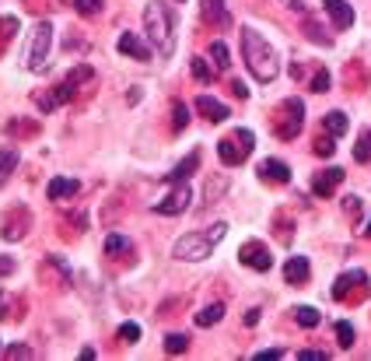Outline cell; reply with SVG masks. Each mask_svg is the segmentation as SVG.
<instances>
[{
  "label": "cell",
  "mask_w": 371,
  "mask_h": 361,
  "mask_svg": "<svg viewBox=\"0 0 371 361\" xmlns=\"http://www.w3.org/2000/svg\"><path fill=\"white\" fill-rule=\"evenodd\" d=\"M242 60H246L249 74L259 81V84H270L281 74V60L273 53V46L263 39L256 29H242Z\"/></svg>",
  "instance_id": "cell-1"
},
{
  "label": "cell",
  "mask_w": 371,
  "mask_h": 361,
  "mask_svg": "<svg viewBox=\"0 0 371 361\" xmlns=\"http://www.w3.org/2000/svg\"><path fill=\"white\" fill-rule=\"evenodd\" d=\"M144 32H147V42L158 49V56H172L175 53V14L165 0H151L144 7Z\"/></svg>",
  "instance_id": "cell-2"
},
{
  "label": "cell",
  "mask_w": 371,
  "mask_h": 361,
  "mask_svg": "<svg viewBox=\"0 0 371 361\" xmlns=\"http://www.w3.org/2000/svg\"><path fill=\"white\" fill-rule=\"evenodd\" d=\"M224 235H228V225H224V221L210 225L207 232H186L182 239H175L172 256L182 260V263H200V260H207V256L214 253V245L224 239Z\"/></svg>",
  "instance_id": "cell-3"
},
{
  "label": "cell",
  "mask_w": 371,
  "mask_h": 361,
  "mask_svg": "<svg viewBox=\"0 0 371 361\" xmlns=\"http://www.w3.org/2000/svg\"><path fill=\"white\" fill-rule=\"evenodd\" d=\"M49 49H53V25L49 21H36L32 32H28V46H25V67L32 74H46Z\"/></svg>",
  "instance_id": "cell-4"
},
{
  "label": "cell",
  "mask_w": 371,
  "mask_h": 361,
  "mask_svg": "<svg viewBox=\"0 0 371 361\" xmlns=\"http://www.w3.org/2000/svg\"><path fill=\"white\" fill-rule=\"evenodd\" d=\"M252 148H256V133L246 130V126H239L235 133H228V137L217 141V158L224 161L228 168H235V165H242L252 155Z\"/></svg>",
  "instance_id": "cell-5"
},
{
  "label": "cell",
  "mask_w": 371,
  "mask_h": 361,
  "mask_svg": "<svg viewBox=\"0 0 371 361\" xmlns=\"http://www.w3.org/2000/svg\"><path fill=\"white\" fill-rule=\"evenodd\" d=\"M305 126V102L301 98H288L281 109H277V120H273V133L281 141H294Z\"/></svg>",
  "instance_id": "cell-6"
},
{
  "label": "cell",
  "mask_w": 371,
  "mask_h": 361,
  "mask_svg": "<svg viewBox=\"0 0 371 361\" xmlns=\"http://www.w3.org/2000/svg\"><path fill=\"white\" fill-rule=\"evenodd\" d=\"M239 260H242V267H249V270H259V274H266V270L273 267L270 245H266V242H259V239L242 242V249H239Z\"/></svg>",
  "instance_id": "cell-7"
},
{
  "label": "cell",
  "mask_w": 371,
  "mask_h": 361,
  "mask_svg": "<svg viewBox=\"0 0 371 361\" xmlns=\"http://www.w3.org/2000/svg\"><path fill=\"white\" fill-rule=\"evenodd\" d=\"M189 200H193V190H189V183H175V190L168 193L165 200L155 203V210H158L162 218H175V214L189 210Z\"/></svg>",
  "instance_id": "cell-8"
},
{
  "label": "cell",
  "mask_w": 371,
  "mask_h": 361,
  "mask_svg": "<svg viewBox=\"0 0 371 361\" xmlns=\"http://www.w3.org/2000/svg\"><path fill=\"white\" fill-rule=\"evenodd\" d=\"M354 291H357V295L368 291V274H365V270H347V274H340L336 284H333V298H336V302H347Z\"/></svg>",
  "instance_id": "cell-9"
},
{
  "label": "cell",
  "mask_w": 371,
  "mask_h": 361,
  "mask_svg": "<svg viewBox=\"0 0 371 361\" xmlns=\"http://www.w3.org/2000/svg\"><path fill=\"white\" fill-rule=\"evenodd\" d=\"M28 225H32V218H28V210L25 207H14L7 218H4V239L7 242H18V239H25L28 235Z\"/></svg>",
  "instance_id": "cell-10"
},
{
  "label": "cell",
  "mask_w": 371,
  "mask_h": 361,
  "mask_svg": "<svg viewBox=\"0 0 371 361\" xmlns=\"http://www.w3.org/2000/svg\"><path fill=\"white\" fill-rule=\"evenodd\" d=\"M340 183H343V168H323V172H315V179H312V193H315V197H333Z\"/></svg>",
  "instance_id": "cell-11"
},
{
  "label": "cell",
  "mask_w": 371,
  "mask_h": 361,
  "mask_svg": "<svg viewBox=\"0 0 371 361\" xmlns=\"http://www.w3.org/2000/svg\"><path fill=\"white\" fill-rule=\"evenodd\" d=\"M323 11L333 18V25H336L340 32H347V29L354 25V7H350L347 0H323Z\"/></svg>",
  "instance_id": "cell-12"
},
{
  "label": "cell",
  "mask_w": 371,
  "mask_h": 361,
  "mask_svg": "<svg viewBox=\"0 0 371 361\" xmlns=\"http://www.w3.org/2000/svg\"><path fill=\"white\" fill-rule=\"evenodd\" d=\"M259 179H263V183H277V186H284V183H291V168H288V161H281V158H266V161H259Z\"/></svg>",
  "instance_id": "cell-13"
},
{
  "label": "cell",
  "mask_w": 371,
  "mask_h": 361,
  "mask_svg": "<svg viewBox=\"0 0 371 361\" xmlns=\"http://www.w3.org/2000/svg\"><path fill=\"white\" fill-rule=\"evenodd\" d=\"M116 46H120V53H123V56H133V60H144V63L151 60V46H147V42L140 39V36H133V32H123Z\"/></svg>",
  "instance_id": "cell-14"
},
{
  "label": "cell",
  "mask_w": 371,
  "mask_h": 361,
  "mask_svg": "<svg viewBox=\"0 0 371 361\" xmlns=\"http://www.w3.org/2000/svg\"><path fill=\"white\" fill-rule=\"evenodd\" d=\"M70 98H74V84H67V81H63V84H56L49 95H39V98H36V106H39L42 113H53L60 102H70Z\"/></svg>",
  "instance_id": "cell-15"
},
{
  "label": "cell",
  "mask_w": 371,
  "mask_h": 361,
  "mask_svg": "<svg viewBox=\"0 0 371 361\" xmlns=\"http://www.w3.org/2000/svg\"><path fill=\"white\" fill-rule=\"evenodd\" d=\"M197 113L207 116L210 123H224L228 116H231V113H228V106H224V102H217L214 95H200V98H197Z\"/></svg>",
  "instance_id": "cell-16"
},
{
  "label": "cell",
  "mask_w": 371,
  "mask_h": 361,
  "mask_svg": "<svg viewBox=\"0 0 371 361\" xmlns=\"http://www.w3.org/2000/svg\"><path fill=\"white\" fill-rule=\"evenodd\" d=\"M204 21L214 25V29H228V25H231L228 4H224V0H204Z\"/></svg>",
  "instance_id": "cell-17"
},
{
  "label": "cell",
  "mask_w": 371,
  "mask_h": 361,
  "mask_svg": "<svg viewBox=\"0 0 371 361\" xmlns=\"http://www.w3.org/2000/svg\"><path fill=\"white\" fill-rule=\"evenodd\" d=\"M308 274H312V267H308L305 256H291L288 263H284V281L294 284V288H301V284L308 281Z\"/></svg>",
  "instance_id": "cell-18"
},
{
  "label": "cell",
  "mask_w": 371,
  "mask_h": 361,
  "mask_svg": "<svg viewBox=\"0 0 371 361\" xmlns=\"http://www.w3.org/2000/svg\"><path fill=\"white\" fill-rule=\"evenodd\" d=\"M78 179H67V176H56V179H49V186H46V193H49V200H63V197H78Z\"/></svg>",
  "instance_id": "cell-19"
},
{
  "label": "cell",
  "mask_w": 371,
  "mask_h": 361,
  "mask_svg": "<svg viewBox=\"0 0 371 361\" xmlns=\"http://www.w3.org/2000/svg\"><path fill=\"white\" fill-rule=\"evenodd\" d=\"M197 168H200V151H193L186 161H179V165H175V168L165 176V183H186V179H189Z\"/></svg>",
  "instance_id": "cell-20"
},
{
  "label": "cell",
  "mask_w": 371,
  "mask_h": 361,
  "mask_svg": "<svg viewBox=\"0 0 371 361\" xmlns=\"http://www.w3.org/2000/svg\"><path fill=\"white\" fill-rule=\"evenodd\" d=\"M347 126H350V123H347V113H340V109H333V113L323 116V130L333 133V137H343V133H347Z\"/></svg>",
  "instance_id": "cell-21"
},
{
  "label": "cell",
  "mask_w": 371,
  "mask_h": 361,
  "mask_svg": "<svg viewBox=\"0 0 371 361\" xmlns=\"http://www.w3.org/2000/svg\"><path fill=\"white\" fill-rule=\"evenodd\" d=\"M14 168H18V151L14 148H0V186L11 179Z\"/></svg>",
  "instance_id": "cell-22"
},
{
  "label": "cell",
  "mask_w": 371,
  "mask_h": 361,
  "mask_svg": "<svg viewBox=\"0 0 371 361\" xmlns=\"http://www.w3.org/2000/svg\"><path fill=\"white\" fill-rule=\"evenodd\" d=\"M224 320V305L221 302H214V305H207V309H200L197 312V326H214V322Z\"/></svg>",
  "instance_id": "cell-23"
},
{
  "label": "cell",
  "mask_w": 371,
  "mask_h": 361,
  "mask_svg": "<svg viewBox=\"0 0 371 361\" xmlns=\"http://www.w3.org/2000/svg\"><path fill=\"white\" fill-rule=\"evenodd\" d=\"M294 320H298V326L312 330V326L323 322V316H319V309H312V305H298V309H294Z\"/></svg>",
  "instance_id": "cell-24"
},
{
  "label": "cell",
  "mask_w": 371,
  "mask_h": 361,
  "mask_svg": "<svg viewBox=\"0 0 371 361\" xmlns=\"http://www.w3.org/2000/svg\"><path fill=\"white\" fill-rule=\"evenodd\" d=\"M354 161H361V165L371 161V130H365V133L357 137V144H354Z\"/></svg>",
  "instance_id": "cell-25"
},
{
  "label": "cell",
  "mask_w": 371,
  "mask_h": 361,
  "mask_svg": "<svg viewBox=\"0 0 371 361\" xmlns=\"http://www.w3.org/2000/svg\"><path fill=\"white\" fill-rule=\"evenodd\" d=\"M210 60H214V67H217V71H228V67H231V60H228V46H224L221 39L210 46Z\"/></svg>",
  "instance_id": "cell-26"
},
{
  "label": "cell",
  "mask_w": 371,
  "mask_h": 361,
  "mask_svg": "<svg viewBox=\"0 0 371 361\" xmlns=\"http://www.w3.org/2000/svg\"><path fill=\"white\" fill-rule=\"evenodd\" d=\"M78 14H84V18H95V14H102V0H67Z\"/></svg>",
  "instance_id": "cell-27"
},
{
  "label": "cell",
  "mask_w": 371,
  "mask_h": 361,
  "mask_svg": "<svg viewBox=\"0 0 371 361\" xmlns=\"http://www.w3.org/2000/svg\"><path fill=\"white\" fill-rule=\"evenodd\" d=\"M186 347H189V337H186V333H168V337H165V351H168V355H182Z\"/></svg>",
  "instance_id": "cell-28"
},
{
  "label": "cell",
  "mask_w": 371,
  "mask_h": 361,
  "mask_svg": "<svg viewBox=\"0 0 371 361\" xmlns=\"http://www.w3.org/2000/svg\"><path fill=\"white\" fill-rule=\"evenodd\" d=\"M186 123H189V109H186L182 102H175V106H172V130H175V133H182V130H186Z\"/></svg>",
  "instance_id": "cell-29"
},
{
  "label": "cell",
  "mask_w": 371,
  "mask_h": 361,
  "mask_svg": "<svg viewBox=\"0 0 371 361\" xmlns=\"http://www.w3.org/2000/svg\"><path fill=\"white\" fill-rule=\"evenodd\" d=\"M130 249H133L130 239L116 235V232H113V235H105V253H109V256H116V253H130Z\"/></svg>",
  "instance_id": "cell-30"
},
{
  "label": "cell",
  "mask_w": 371,
  "mask_h": 361,
  "mask_svg": "<svg viewBox=\"0 0 371 361\" xmlns=\"http://www.w3.org/2000/svg\"><path fill=\"white\" fill-rule=\"evenodd\" d=\"M336 344H340V347H354V326H350V322H336Z\"/></svg>",
  "instance_id": "cell-31"
},
{
  "label": "cell",
  "mask_w": 371,
  "mask_h": 361,
  "mask_svg": "<svg viewBox=\"0 0 371 361\" xmlns=\"http://www.w3.org/2000/svg\"><path fill=\"white\" fill-rule=\"evenodd\" d=\"M91 78H95V71H91L88 63H81V67H74V71L67 74V84H74V88H78V84H84V81H91Z\"/></svg>",
  "instance_id": "cell-32"
},
{
  "label": "cell",
  "mask_w": 371,
  "mask_h": 361,
  "mask_svg": "<svg viewBox=\"0 0 371 361\" xmlns=\"http://www.w3.org/2000/svg\"><path fill=\"white\" fill-rule=\"evenodd\" d=\"M333 141H336L333 133H323V137L315 141V155H319V158H330L333 151H336V144H333Z\"/></svg>",
  "instance_id": "cell-33"
},
{
  "label": "cell",
  "mask_w": 371,
  "mask_h": 361,
  "mask_svg": "<svg viewBox=\"0 0 371 361\" xmlns=\"http://www.w3.org/2000/svg\"><path fill=\"white\" fill-rule=\"evenodd\" d=\"M120 340H123V344H137V340H140V326H137V322H123V326H120Z\"/></svg>",
  "instance_id": "cell-34"
},
{
  "label": "cell",
  "mask_w": 371,
  "mask_h": 361,
  "mask_svg": "<svg viewBox=\"0 0 371 361\" xmlns=\"http://www.w3.org/2000/svg\"><path fill=\"white\" fill-rule=\"evenodd\" d=\"M312 91H330V71H326V67H319V71L312 74Z\"/></svg>",
  "instance_id": "cell-35"
},
{
  "label": "cell",
  "mask_w": 371,
  "mask_h": 361,
  "mask_svg": "<svg viewBox=\"0 0 371 361\" xmlns=\"http://www.w3.org/2000/svg\"><path fill=\"white\" fill-rule=\"evenodd\" d=\"M193 78H197V81H204V84H207L210 78H214V71L207 67V60H204V56H197V60H193Z\"/></svg>",
  "instance_id": "cell-36"
},
{
  "label": "cell",
  "mask_w": 371,
  "mask_h": 361,
  "mask_svg": "<svg viewBox=\"0 0 371 361\" xmlns=\"http://www.w3.org/2000/svg\"><path fill=\"white\" fill-rule=\"evenodd\" d=\"M7 358H32V347L28 344H11L7 347Z\"/></svg>",
  "instance_id": "cell-37"
},
{
  "label": "cell",
  "mask_w": 371,
  "mask_h": 361,
  "mask_svg": "<svg viewBox=\"0 0 371 361\" xmlns=\"http://www.w3.org/2000/svg\"><path fill=\"white\" fill-rule=\"evenodd\" d=\"M14 267H18V263H14L11 256H0V281H4V278H11V274H14Z\"/></svg>",
  "instance_id": "cell-38"
},
{
  "label": "cell",
  "mask_w": 371,
  "mask_h": 361,
  "mask_svg": "<svg viewBox=\"0 0 371 361\" xmlns=\"http://www.w3.org/2000/svg\"><path fill=\"white\" fill-rule=\"evenodd\" d=\"M288 351L284 347H263V351H256V358H284Z\"/></svg>",
  "instance_id": "cell-39"
},
{
  "label": "cell",
  "mask_w": 371,
  "mask_h": 361,
  "mask_svg": "<svg viewBox=\"0 0 371 361\" xmlns=\"http://www.w3.org/2000/svg\"><path fill=\"white\" fill-rule=\"evenodd\" d=\"M343 207H347V214H354V218H357V214H361V197H347Z\"/></svg>",
  "instance_id": "cell-40"
},
{
  "label": "cell",
  "mask_w": 371,
  "mask_h": 361,
  "mask_svg": "<svg viewBox=\"0 0 371 361\" xmlns=\"http://www.w3.org/2000/svg\"><path fill=\"white\" fill-rule=\"evenodd\" d=\"M298 358H305V361H326L330 355H326V351H298Z\"/></svg>",
  "instance_id": "cell-41"
},
{
  "label": "cell",
  "mask_w": 371,
  "mask_h": 361,
  "mask_svg": "<svg viewBox=\"0 0 371 361\" xmlns=\"http://www.w3.org/2000/svg\"><path fill=\"white\" fill-rule=\"evenodd\" d=\"M221 193H224V183H207V200H214Z\"/></svg>",
  "instance_id": "cell-42"
},
{
  "label": "cell",
  "mask_w": 371,
  "mask_h": 361,
  "mask_svg": "<svg viewBox=\"0 0 371 361\" xmlns=\"http://www.w3.org/2000/svg\"><path fill=\"white\" fill-rule=\"evenodd\" d=\"M231 91H235L239 98H249V88L242 84V81H231Z\"/></svg>",
  "instance_id": "cell-43"
},
{
  "label": "cell",
  "mask_w": 371,
  "mask_h": 361,
  "mask_svg": "<svg viewBox=\"0 0 371 361\" xmlns=\"http://www.w3.org/2000/svg\"><path fill=\"white\" fill-rule=\"evenodd\" d=\"M259 322V309H249L246 312V326H256Z\"/></svg>",
  "instance_id": "cell-44"
},
{
  "label": "cell",
  "mask_w": 371,
  "mask_h": 361,
  "mask_svg": "<svg viewBox=\"0 0 371 361\" xmlns=\"http://www.w3.org/2000/svg\"><path fill=\"white\" fill-rule=\"evenodd\" d=\"M284 4H288V7H294V11H301V7H305V0H284Z\"/></svg>",
  "instance_id": "cell-45"
},
{
  "label": "cell",
  "mask_w": 371,
  "mask_h": 361,
  "mask_svg": "<svg viewBox=\"0 0 371 361\" xmlns=\"http://www.w3.org/2000/svg\"><path fill=\"white\" fill-rule=\"evenodd\" d=\"M361 232H365V235H371V218H368V228H361Z\"/></svg>",
  "instance_id": "cell-46"
}]
</instances>
